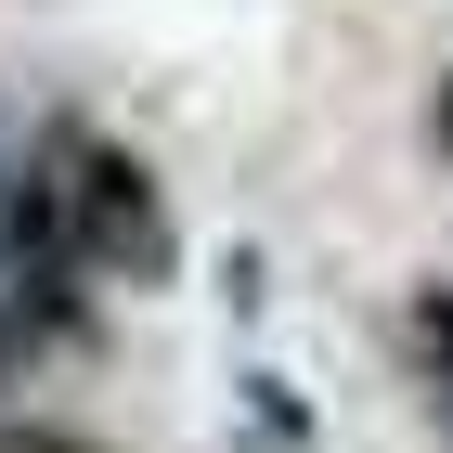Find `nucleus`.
<instances>
[{"mask_svg":"<svg viewBox=\"0 0 453 453\" xmlns=\"http://www.w3.org/2000/svg\"><path fill=\"white\" fill-rule=\"evenodd\" d=\"M27 181H39V208H52V234L78 246V273H130V285L169 273V208H156V169H142V156H117L104 130L52 117V130L27 142Z\"/></svg>","mask_w":453,"mask_h":453,"instance_id":"1","label":"nucleus"},{"mask_svg":"<svg viewBox=\"0 0 453 453\" xmlns=\"http://www.w3.org/2000/svg\"><path fill=\"white\" fill-rule=\"evenodd\" d=\"M415 363H427V402L453 415V285H427V298H415Z\"/></svg>","mask_w":453,"mask_h":453,"instance_id":"2","label":"nucleus"},{"mask_svg":"<svg viewBox=\"0 0 453 453\" xmlns=\"http://www.w3.org/2000/svg\"><path fill=\"white\" fill-rule=\"evenodd\" d=\"M427 130H441V156H453V78H441V91H427Z\"/></svg>","mask_w":453,"mask_h":453,"instance_id":"3","label":"nucleus"}]
</instances>
